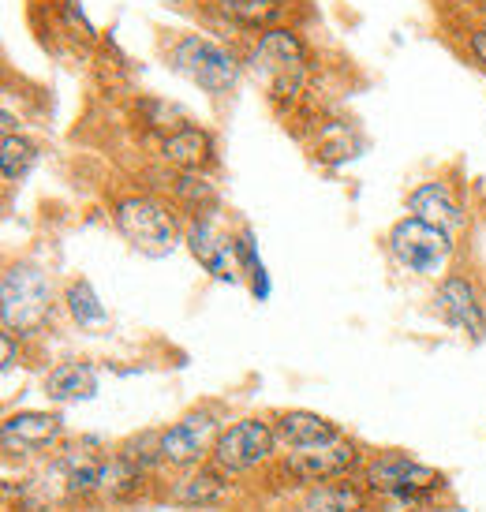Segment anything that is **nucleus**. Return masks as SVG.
Masks as SVG:
<instances>
[{"label":"nucleus","mask_w":486,"mask_h":512,"mask_svg":"<svg viewBox=\"0 0 486 512\" xmlns=\"http://www.w3.org/2000/svg\"><path fill=\"white\" fill-rule=\"evenodd\" d=\"M240 57L243 72H251L258 83L266 86V98H270L273 109L288 105V113H296L311 94V86H315V49L307 42V34L292 23L255 34Z\"/></svg>","instance_id":"obj_1"},{"label":"nucleus","mask_w":486,"mask_h":512,"mask_svg":"<svg viewBox=\"0 0 486 512\" xmlns=\"http://www.w3.org/2000/svg\"><path fill=\"white\" fill-rule=\"evenodd\" d=\"M53 318V277L38 262H8L0 277V326L15 337H38Z\"/></svg>","instance_id":"obj_2"},{"label":"nucleus","mask_w":486,"mask_h":512,"mask_svg":"<svg viewBox=\"0 0 486 512\" xmlns=\"http://www.w3.org/2000/svg\"><path fill=\"white\" fill-rule=\"evenodd\" d=\"M169 68L195 83L210 98H225L240 86L243 57L217 38H206L199 30H180L169 42Z\"/></svg>","instance_id":"obj_3"},{"label":"nucleus","mask_w":486,"mask_h":512,"mask_svg":"<svg viewBox=\"0 0 486 512\" xmlns=\"http://www.w3.org/2000/svg\"><path fill=\"white\" fill-rule=\"evenodd\" d=\"M386 251L412 277H445L457 243H453L449 228L430 225L423 217L408 214L386 232Z\"/></svg>","instance_id":"obj_4"},{"label":"nucleus","mask_w":486,"mask_h":512,"mask_svg":"<svg viewBox=\"0 0 486 512\" xmlns=\"http://www.w3.org/2000/svg\"><path fill=\"white\" fill-rule=\"evenodd\" d=\"M113 225L124 240L143 255H169L176 243H184V221L169 202L154 195H128L113 206Z\"/></svg>","instance_id":"obj_5"},{"label":"nucleus","mask_w":486,"mask_h":512,"mask_svg":"<svg viewBox=\"0 0 486 512\" xmlns=\"http://www.w3.org/2000/svg\"><path fill=\"white\" fill-rule=\"evenodd\" d=\"M277 453V430L266 415H243L232 427L217 434L210 449V464L225 475H247V471L270 464Z\"/></svg>","instance_id":"obj_6"},{"label":"nucleus","mask_w":486,"mask_h":512,"mask_svg":"<svg viewBox=\"0 0 486 512\" xmlns=\"http://www.w3.org/2000/svg\"><path fill=\"white\" fill-rule=\"evenodd\" d=\"M363 486L374 498H401V494H438L445 490V471L419 464L404 453L374 456L363 471Z\"/></svg>","instance_id":"obj_7"},{"label":"nucleus","mask_w":486,"mask_h":512,"mask_svg":"<svg viewBox=\"0 0 486 512\" xmlns=\"http://www.w3.org/2000/svg\"><path fill=\"white\" fill-rule=\"evenodd\" d=\"M184 247L202 270L221 285H240V255H236V236L221 228L217 214H195L184 225Z\"/></svg>","instance_id":"obj_8"},{"label":"nucleus","mask_w":486,"mask_h":512,"mask_svg":"<svg viewBox=\"0 0 486 512\" xmlns=\"http://www.w3.org/2000/svg\"><path fill=\"white\" fill-rule=\"evenodd\" d=\"M217 415H210L206 408L180 415L172 427L161 430V464L172 471H195L202 468V460L210 456L217 441Z\"/></svg>","instance_id":"obj_9"},{"label":"nucleus","mask_w":486,"mask_h":512,"mask_svg":"<svg viewBox=\"0 0 486 512\" xmlns=\"http://www.w3.org/2000/svg\"><path fill=\"white\" fill-rule=\"evenodd\" d=\"M359 464H363V453H359L356 441L337 438L329 441V445H311V449H292V453H285L281 471L292 475L296 483L318 486V483L348 479Z\"/></svg>","instance_id":"obj_10"},{"label":"nucleus","mask_w":486,"mask_h":512,"mask_svg":"<svg viewBox=\"0 0 486 512\" xmlns=\"http://www.w3.org/2000/svg\"><path fill=\"white\" fill-rule=\"evenodd\" d=\"M434 311L449 329H457L472 341H483L486 337V307L479 299V288H475L472 277L449 270L438 281V292H434Z\"/></svg>","instance_id":"obj_11"},{"label":"nucleus","mask_w":486,"mask_h":512,"mask_svg":"<svg viewBox=\"0 0 486 512\" xmlns=\"http://www.w3.org/2000/svg\"><path fill=\"white\" fill-rule=\"evenodd\" d=\"M60 438H64V415L60 412H38V408H27V412H12L0 427V441L8 453L30 456V453H45V449H57Z\"/></svg>","instance_id":"obj_12"},{"label":"nucleus","mask_w":486,"mask_h":512,"mask_svg":"<svg viewBox=\"0 0 486 512\" xmlns=\"http://www.w3.org/2000/svg\"><path fill=\"white\" fill-rule=\"evenodd\" d=\"M210 12L240 34H262L273 27H288L292 0H210Z\"/></svg>","instance_id":"obj_13"},{"label":"nucleus","mask_w":486,"mask_h":512,"mask_svg":"<svg viewBox=\"0 0 486 512\" xmlns=\"http://www.w3.org/2000/svg\"><path fill=\"white\" fill-rule=\"evenodd\" d=\"M158 154L165 165L184 172H210L217 165V143L214 131L187 124V128L172 131L165 139H158Z\"/></svg>","instance_id":"obj_14"},{"label":"nucleus","mask_w":486,"mask_h":512,"mask_svg":"<svg viewBox=\"0 0 486 512\" xmlns=\"http://www.w3.org/2000/svg\"><path fill=\"white\" fill-rule=\"evenodd\" d=\"M408 210L415 217H423L430 225H442L449 232H460V228L468 225V210H464V202L460 195L453 191V184H445V180H423L419 187L408 191Z\"/></svg>","instance_id":"obj_15"},{"label":"nucleus","mask_w":486,"mask_h":512,"mask_svg":"<svg viewBox=\"0 0 486 512\" xmlns=\"http://www.w3.org/2000/svg\"><path fill=\"white\" fill-rule=\"evenodd\" d=\"M273 430H277V445H285V449H311V445H329V441L344 438L333 419L307 412V408L277 412L273 415Z\"/></svg>","instance_id":"obj_16"},{"label":"nucleus","mask_w":486,"mask_h":512,"mask_svg":"<svg viewBox=\"0 0 486 512\" xmlns=\"http://www.w3.org/2000/svg\"><path fill=\"white\" fill-rule=\"evenodd\" d=\"M98 367L86 363V359H68V363H57V367L45 374V397L53 404H79V400H94L98 397Z\"/></svg>","instance_id":"obj_17"},{"label":"nucleus","mask_w":486,"mask_h":512,"mask_svg":"<svg viewBox=\"0 0 486 512\" xmlns=\"http://www.w3.org/2000/svg\"><path fill=\"white\" fill-rule=\"evenodd\" d=\"M225 498H229V475L217 471L214 464L184 471L169 490V501L184 505V509H217Z\"/></svg>","instance_id":"obj_18"},{"label":"nucleus","mask_w":486,"mask_h":512,"mask_svg":"<svg viewBox=\"0 0 486 512\" xmlns=\"http://www.w3.org/2000/svg\"><path fill=\"white\" fill-rule=\"evenodd\" d=\"M45 12H49V23L42 27V38L53 34L68 45H94L98 42V30L86 19L83 0H45Z\"/></svg>","instance_id":"obj_19"},{"label":"nucleus","mask_w":486,"mask_h":512,"mask_svg":"<svg viewBox=\"0 0 486 512\" xmlns=\"http://www.w3.org/2000/svg\"><path fill=\"white\" fill-rule=\"evenodd\" d=\"M367 486L348 483V479H337V483H318L307 486V494L300 498V509L296 512H367Z\"/></svg>","instance_id":"obj_20"},{"label":"nucleus","mask_w":486,"mask_h":512,"mask_svg":"<svg viewBox=\"0 0 486 512\" xmlns=\"http://www.w3.org/2000/svg\"><path fill=\"white\" fill-rule=\"evenodd\" d=\"M165 184H169V195L176 206H184L195 214H217V187L214 180L206 176V172H184V169H172L165 176Z\"/></svg>","instance_id":"obj_21"},{"label":"nucleus","mask_w":486,"mask_h":512,"mask_svg":"<svg viewBox=\"0 0 486 512\" xmlns=\"http://www.w3.org/2000/svg\"><path fill=\"white\" fill-rule=\"evenodd\" d=\"M64 311H68V318L79 329L109 326V311H105V303H101V296L94 292V285L86 277H72L64 285Z\"/></svg>","instance_id":"obj_22"},{"label":"nucleus","mask_w":486,"mask_h":512,"mask_svg":"<svg viewBox=\"0 0 486 512\" xmlns=\"http://www.w3.org/2000/svg\"><path fill=\"white\" fill-rule=\"evenodd\" d=\"M236 255H240L243 281L251 285V296H255L258 303H266L273 285H270V270H266V262H262V255H258L255 228L251 225H240V232H236Z\"/></svg>","instance_id":"obj_23"},{"label":"nucleus","mask_w":486,"mask_h":512,"mask_svg":"<svg viewBox=\"0 0 486 512\" xmlns=\"http://www.w3.org/2000/svg\"><path fill=\"white\" fill-rule=\"evenodd\" d=\"M38 157H42V150L30 143L23 131H19V135H4V143H0V172H4V184L8 187L23 184L30 176V169L38 165Z\"/></svg>","instance_id":"obj_24"},{"label":"nucleus","mask_w":486,"mask_h":512,"mask_svg":"<svg viewBox=\"0 0 486 512\" xmlns=\"http://www.w3.org/2000/svg\"><path fill=\"white\" fill-rule=\"evenodd\" d=\"M135 113L143 116V124L150 131H158L161 139L165 135H172V131L187 128L191 120H187V113L176 105V101H165V98H139L135 101Z\"/></svg>","instance_id":"obj_25"},{"label":"nucleus","mask_w":486,"mask_h":512,"mask_svg":"<svg viewBox=\"0 0 486 512\" xmlns=\"http://www.w3.org/2000/svg\"><path fill=\"white\" fill-rule=\"evenodd\" d=\"M464 45H468V57H472L475 64L486 72V23L464 30Z\"/></svg>","instance_id":"obj_26"},{"label":"nucleus","mask_w":486,"mask_h":512,"mask_svg":"<svg viewBox=\"0 0 486 512\" xmlns=\"http://www.w3.org/2000/svg\"><path fill=\"white\" fill-rule=\"evenodd\" d=\"M15 356H19V341H15V333H0V370H4V374L15 367Z\"/></svg>","instance_id":"obj_27"},{"label":"nucleus","mask_w":486,"mask_h":512,"mask_svg":"<svg viewBox=\"0 0 486 512\" xmlns=\"http://www.w3.org/2000/svg\"><path fill=\"white\" fill-rule=\"evenodd\" d=\"M165 4H172V8H187V0H165Z\"/></svg>","instance_id":"obj_28"},{"label":"nucleus","mask_w":486,"mask_h":512,"mask_svg":"<svg viewBox=\"0 0 486 512\" xmlns=\"http://www.w3.org/2000/svg\"><path fill=\"white\" fill-rule=\"evenodd\" d=\"M479 4H483V12H486V0H479Z\"/></svg>","instance_id":"obj_29"}]
</instances>
